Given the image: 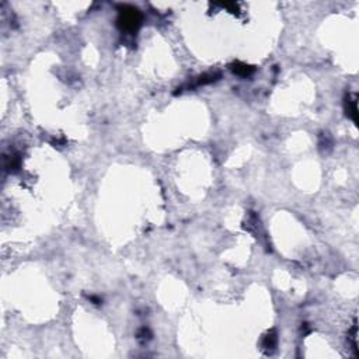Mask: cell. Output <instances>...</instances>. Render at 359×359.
<instances>
[{
    "label": "cell",
    "instance_id": "cell-1",
    "mask_svg": "<svg viewBox=\"0 0 359 359\" xmlns=\"http://www.w3.org/2000/svg\"><path fill=\"white\" fill-rule=\"evenodd\" d=\"M121 23H122L124 29L134 31V30L139 26V23H141V16H139V13H138L136 10L132 9V10H129V12H124V13H122Z\"/></svg>",
    "mask_w": 359,
    "mask_h": 359
}]
</instances>
